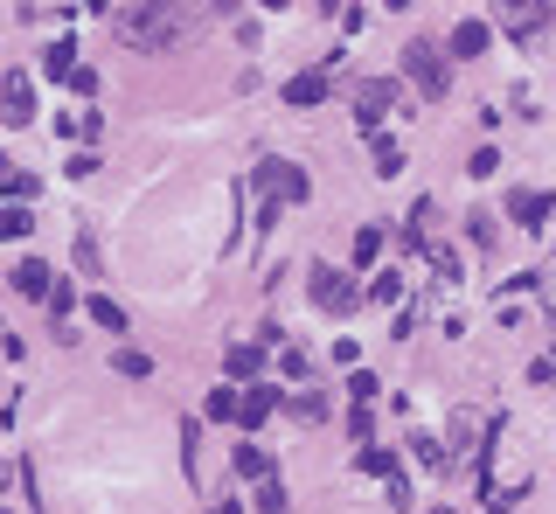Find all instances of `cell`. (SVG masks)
Masks as SVG:
<instances>
[{
  "mask_svg": "<svg viewBox=\"0 0 556 514\" xmlns=\"http://www.w3.org/2000/svg\"><path fill=\"white\" fill-rule=\"evenodd\" d=\"M438 514H452V508H438Z\"/></svg>",
  "mask_w": 556,
  "mask_h": 514,
  "instance_id": "e575fe53",
  "label": "cell"
},
{
  "mask_svg": "<svg viewBox=\"0 0 556 514\" xmlns=\"http://www.w3.org/2000/svg\"><path fill=\"white\" fill-rule=\"evenodd\" d=\"M494 14H501L508 35H536V28H550L556 7H543V0H508V7H494Z\"/></svg>",
  "mask_w": 556,
  "mask_h": 514,
  "instance_id": "8fae6325",
  "label": "cell"
},
{
  "mask_svg": "<svg viewBox=\"0 0 556 514\" xmlns=\"http://www.w3.org/2000/svg\"><path fill=\"white\" fill-rule=\"evenodd\" d=\"M42 70H49V77H70V70H77V42H70V35H56V42H49V56H42Z\"/></svg>",
  "mask_w": 556,
  "mask_h": 514,
  "instance_id": "ac0fdd59",
  "label": "cell"
},
{
  "mask_svg": "<svg viewBox=\"0 0 556 514\" xmlns=\"http://www.w3.org/2000/svg\"><path fill=\"white\" fill-rule=\"evenodd\" d=\"M112 369H119V376H146V369H153V362H146V355H139V348H112Z\"/></svg>",
  "mask_w": 556,
  "mask_h": 514,
  "instance_id": "d4e9b609",
  "label": "cell"
},
{
  "mask_svg": "<svg viewBox=\"0 0 556 514\" xmlns=\"http://www.w3.org/2000/svg\"><path fill=\"white\" fill-rule=\"evenodd\" d=\"M258 514H285V487H278V480L258 487Z\"/></svg>",
  "mask_w": 556,
  "mask_h": 514,
  "instance_id": "f1b7e54d",
  "label": "cell"
},
{
  "mask_svg": "<svg viewBox=\"0 0 556 514\" xmlns=\"http://www.w3.org/2000/svg\"><path fill=\"white\" fill-rule=\"evenodd\" d=\"M0 514H7V508H0Z\"/></svg>",
  "mask_w": 556,
  "mask_h": 514,
  "instance_id": "d590c367",
  "label": "cell"
},
{
  "mask_svg": "<svg viewBox=\"0 0 556 514\" xmlns=\"http://www.w3.org/2000/svg\"><path fill=\"white\" fill-rule=\"evenodd\" d=\"M376 167H383V174H397V167H404V146H397V139H383V132H376Z\"/></svg>",
  "mask_w": 556,
  "mask_h": 514,
  "instance_id": "4316f807",
  "label": "cell"
},
{
  "mask_svg": "<svg viewBox=\"0 0 556 514\" xmlns=\"http://www.w3.org/2000/svg\"><path fill=\"white\" fill-rule=\"evenodd\" d=\"M28 230H35V216H28L21 202H7V209H0V237L14 244V237H28Z\"/></svg>",
  "mask_w": 556,
  "mask_h": 514,
  "instance_id": "ffe728a7",
  "label": "cell"
},
{
  "mask_svg": "<svg viewBox=\"0 0 556 514\" xmlns=\"http://www.w3.org/2000/svg\"><path fill=\"white\" fill-rule=\"evenodd\" d=\"M292 417H299V424H320V417H327V396L299 389V396H292Z\"/></svg>",
  "mask_w": 556,
  "mask_h": 514,
  "instance_id": "7402d4cb",
  "label": "cell"
},
{
  "mask_svg": "<svg viewBox=\"0 0 556 514\" xmlns=\"http://www.w3.org/2000/svg\"><path fill=\"white\" fill-rule=\"evenodd\" d=\"M556 376V355H536V362H529V383H550Z\"/></svg>",
  "mask_w": 556,
  "mask_h": 514,
  "instance_id": "d6a6232c",
  "label": "cell"
},
{
  "mask_svg": "<svg viewBox=\"0 0 556 514\" xmlns=\"http://www.w3.org/2000/svg\"><path fill=\"white\" fill-rule=\"evenodd\" d=\"M35 188H42V181H28V174H21L14 160H0V209H7V202H28Z\"/></svg>",
  "mask_w": 556,
  "mask_h": 514,
  "instance_id": "9a60e30c",
  "label": "cell"
},
{
  "mask_svg": "<svg viewBox=\"0 0 556 514\" xmlns=\"http://www.w3.org/2000/svg\"><path fill=\"white\" fill-rule=\"evenodd\" d=\"M348 431H355V438H369V431H376V410H369V403H355V410H348Z\"/></svg>",
  "mask_w": 556,
  "mask_h": 514,
  "instance_id": "f546056e",
  "label": "cell"
},
{
  "mask_svg": "<svg viewBox=\"0 0 556 514\" xmlns=\"http://www.w3.org/2000/svg\"><path fill=\"white\" fill-rule=\"evenodd\" d=\"M411 452H417V459H424V466H438V473L452 466V459H445V445H438V438H424V431H417V438H411Z\"/></svg>",
  "mask_w": 556,
  "mask_h": 514,
  "instance_id": "cb8c5ba5",
  "label": "cell"
},
{
  "mask_svg": "<svg viewBox=\"0 0 556 514\" xmlns=\"http://www.w3.org/2000/svg\"><path fill=\"white\" fill-rule=\"evenodd\" d=\"M362 299H376V306H404V278H397V271H376V285H369Z\"/></svg>",
  "mask_w": 556,
  "mask_h": 514,
  "instance_id": "d6986e66",
  "label": "cell"
},
{
  "mask_svg": "<svg viewBox=\"0 0 556 514\" xmlns=\"http://www.w3.org/2000/svg\"><path fill=\"white\" fill-rule=\"evenodd\" d=\"M348 396H355V403H376V396H383V383H376L369 369H355V376H348Z\"/></svg>",
  "mask_w": 556,
  "mask_h": 514,
  "instance_id": "484cf974",
  "label": "cell"
},
{
  "mask_svg": "<svg viewBox=\"0 0 556 514\" xmlns=\"http://www.w3.org/2000/svg\"><path fill=\"white\" fill-rule=\"evenodd\" d=\"M91 320H98L105 334H126V306H119L112 292H91Z\"/></svg>",
  "mask_w": 556,
  "mask_h": 514,
  "instance_id": "e0dca14e",
  "label": "cell"
},
{
  "mask_svg": "<svg viewBox=\"0 0 556 514\" xmlns=\"http://www.w3.org/2000/svg\"><path fill=\"white\" fill-rule=\"evenodd\" d=\"M209 514H244V508H237V501H223V508H209Z\"/></svg>",
  "mask_w": 556,
  "mask_h": 514,
  "instance_id": "836d02e7",
  "label": "cell"
},
{
  "mask_svg": "<svg viewBox=\"0 0 556 514\" xmlns=\"http://www.w3.org/2000/svg\"><path fill=\"white\" fill-rule=\"evenodd\" d=\"M494 167H501V153H494V146H480V153H473V181H487Z\"/></svg>",
  "mask_w": 556,
  "mask_h": 514,
  "instance_id": "4dcf8cb0",
  "label": "cell"
},
{
  "mask_svg": "<svg viewBox=\"0 0 556 514\" xmlns=\"http://www.w3.org/2000/svg\"><path fill=\"white\" fill-rule=\"evenodd\" d=\"M543 209H550V202H543V195H529V188H515V195H508V216H515L522 230H536V223H543Z\"/></svg>",
  "mask_w": 556,
  "mask_h": 514,
  "instance_id": "2e32d148",
  "label": "cell"
},
{
  "mask_svg": "<svg viewBox=\"0 0 556 514\" xmlns=\"http://www.w3.org/2000/svg\"><path fill=\"white\" fill-rule=\"evenodd\" d=\"M487 42H494V21H459V28H452V63L487 56Z\"/></svg>",
  "mask_w": 556,
  "mask_h": 514,
  "instance_id": "7c38bea8",
  "label": "cell"
},
{
  "mask_svg": "<svg viewBox=\"0 0 556 514\" xmlns=\"http://www.w3.org/2000/svg\"><path fill=\"white\" fill-rule=\"evenodd\" d=\"M278 403H285V396H278L272 383H251L244 396H237V424H244V431H258L265 417H278Z\"/></svg>",
  "mask_w": 556,
  "mask_h": 514,
  "instance_id": "30bf717a",
  "label": "cell"
},
{
  "mask_svg": "<svg viewBox=\"0 0 556 514\" xmlns=\"http://www.w3.org/2000/svg\"><path fill=\"white\" fill-rule=\"evenodd\" d=\"M376 257H383V230L362 223V230H355V264H376Z\"/></svg>",
  "mask_w": 556,
  "mask_h": 514,
  "instance_id": "44dd1931",
  "label": "cell"
},
{
  "mask_svg": "<svg viewBox=\"0 0 556 514\" xmlns=\"http://www.w3.org/2000/svg\"><path fill=\"white\" fill-rule=\"evenodd\" d=\"M278 369H285V376H306V355H299V348L285 341V348H278Z\"/></svg>",
  "mask_w": 556,
  "mask_h": 514,
  "instance_id": "1f68e13d",
  "label": "cell"
},
{
  "mask_svg": "<svg viewBox=\"0 0 556 514\" xmlns=\"http://www.w3.org/2000/svg\"><path fill=\"white\" fill-rule=\"evenodd\" d=\"M397 105V77H369V84H355V126L376 139V126H383V112Z\"/></svg>",
  "mask_w": 556,
  "mask_h": 514,
  "instance_id": "5b68a950",
  "label": "cell"
},
{
  "mask_svg": "<svg viewBox=\"0 0 556 514\" xmlns=\"http://www.w3.org/2000/svg\"><path fill=\"white\" fill-rule=\"evenodd\" d=\"M327 91H334V70L320 63V70H299V77L285 84V105H292V112H306V105H320Z\"/></svg>",
  "mask_w": 556,
  "mask_h": 514,
  "instance_id": "9c48e42d",
  "label": "cell"
},
{
  "mask_svg": "<svg viewBox=\"0 0 556 514\" xmlns=\"http://www.w3.org/2000/svg\"><path fill=\"white\" fill-rule=\"evenodd\" d=\"M258 181H265V195H272V202H306V195H313V181H306V167H299V160H265V167H258Z\"/></svg>",
  "mask_w": 556,
  "mask_h": 514,
  "instance_id": "8992f818",
  "label": "cell"
},
{
  "mask_svg": "<svg viewBox=\"0 0 556 514\" xmlns=\"http://www.w3.org/2000/svg\"><path fill=\"white\" fill-rule=\"evenodd\" d=\"M306 285H313V306H320V313H355V306H362L355 278H348V271H334V264H313V271H306Z\"/></svg>",
  "mask_w": 556,
  "mask_h": 514,
  "instance_id": "3957f363",
  "label": "cell"
},
{
  "mask_svg": "<svg viewBox=\"0 0 556 514\" xmlns=\"http://www.w3.org/2000/svg\"><path fill=\"white\" fill-rule=\"evenodd\" d=\"M223 376H230V383H258V376H265V348H230V355H223Z\"/></svg>",
  "mask_w": 556,
  "mask_h": 514,
  "instance_id": "4fadbf2b",
  "label": "cell"
},
{
  "mask_svg": "<svg viewBox=\"0 0 556 514\" xmlns=\"http://www.w3.org/2000/svg\"><path fill=\"white\" fill-rule=\"evenodd\" d=\"M14 292L35 299V306H49V299H56V271H49L42 257H21V264H14Z\"/></svg>",
  "mask_w": 556,
  "mask_h": 514,
  "instance_id": "ba28073f",
  "label": "cell"
},
{
  "mask_svg": "<svg viewBox=\"0 0 556 514\" xmlns=\"http://www.w3.org/2000/svg\"><path fill=\"white\" fill-rule=\"evenodd\" d=\"M230 466H237V473H244V480H258V487H265V480H272V452H265V445H251V438H244V445H237V452H230Z\"/></svg>",
  "mask_w": 556,
  "mask_h": 514,
  "instance_id": "5bb4252c",
  "label": "cell"
},
{
  "mask_svg": "<svg viewBox=\"0 0 556 514\" xmlns=\"http://www.w3.org/2000/svg\"><path fill=\"white\" fill-rule=\"evenodd\" d=\"M0 119L7 126H35V77L28 70H0Z\"/></svg>",
  "mask_w": 556,
  "mask_h": 514,
  "instance_id": "277c9868",
  "label": "cell"
},
{
  "mask_svg": "<svg viewBox=\"0 0 556 514\" xmlns=\"http://www.w3.org/2000/svg\"><path fill=\"white\" fill-rule=\"evenodd\" d=\"M404 70H411L417 98H445V91H452V70H445V56H438L431 35H417L411 49H404Z\"/></svg>",
  "mask_w": 556,
  "mask_h": 514,
  "instance_id": "7a4b0ae2",
  "label": "cell"
},
{
  "mask_svg": "<svg viewBox=\"0 0 556 514\" xmlns=\"http://www.w3.org/2000/svg\"><path fill=\"white\" fill-rule=\"evenodd\" d=\"M63 84H70V91H77V98H98V70H84V63H77V70H70V77H63Z\"/></svg>",
  "mask_w": 556,
  "mask_h": 514,
  "instance_id": "83f0119b",
  "label": "cell"
},
{
  "mask_svg": "<svg viewBox=\"0 0 556 514\" xmlns=\"http://www.w3.org/2000/svg\"><path fill=\"white\" fill-rule=\"evenodd\" d=\"M355 459H362V473H376V480L390 487V508H411V480H404V466H397V452H383V445H362Z\"/></svg>",
  "mask_w": 556,
  "mask_h": 514,
  "instance_id": "52a82bcc",
  "label": "cell"
},
{
  "mask_svg": "<svg viewBox=\"0 0 556 514\" xmlns=\"http://www.w3.org/2000/svg\"><path fill=\"white\" fill-rule=\"evenodd\" d=\"M105 21H112V35L119 42H133V49H174L188 28H195V14L202 7H160V0H133V7H98Z\"/></svg>",
  "mask_w": 556,
  "mask_h": 514,
  "instance_id": "6da1fadb",
  "label": "cell"
},
{
  "mask_svg": "<svg viewBox=\"0 0 556 514\" xmlns=\"http://www.w3.org/2000/svg\"><path fill=\"white\" fill-rule=\"evenodd\" d=\"M209 417H216V424H237V389H230V383L209 389Z\"/></svg>",
  "mask_w": 556,
  "mask_h": 514,
  "instance_id": "603a6c76",
  "label": "cell"
}]
</instances>
